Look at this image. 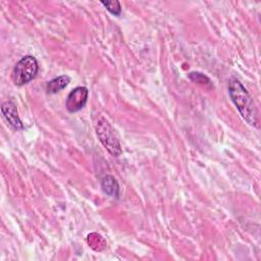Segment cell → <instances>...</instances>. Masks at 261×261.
<instances>
[{
  "mask_svg": "<svg viewBox=\"0 0 261 261\" xmlns=\"http://www.w3.org/2000/svg\"><path fill=\"white\" fill-rule=\"evenodd\" d=\"M96 134L99 138V141L111 155L119 156L121 154L122 150L120 143L115 136L113 127L105 118H100L97 121Z\"/></svg>",
  "mask_w": 261,
  "mask_h": 261,
  "instance_id": "cell-2",
  "label": "cell"
},
{
  "mask_svg": "<svg viewBox=\"0 0 261 261\" xmlns=\"http://www.w3.org/2000/svg\"><path fill=\"white\" fill-rule=\"evenodd\" d=\"M228 94L242 117L250 125L258 126V115L254 101L237 77H230L228 82Z\"/></svg>",
  "mask_w": 261,
  "mask_h": 261,
  "instance_id": "cell-1",
  "label": "cell"
},
{
  "mask_svg": "<svg viewBox=\"0 0 261 261\" xmlns=\"http://www.w3.org/2000/svg\"><path fill=\"white\" fill-rule=\"evenodd\" d=\"M70 82V79L67 75H60L51 80L47 84V93L48 94H55L62 89H64Z\"/></svg>",
  "mask_w": 261,
  "mask_h": 261,
  "instance_id": "cell-7",
  "label": "cell"
},
{
  "mask_svg": "<svg viewBox=\"0 0 261 261\" xmlns=\"http://www.w3.org/2000/svg\"><path fill=\"white\" fill-rule=\"evenodd\" d=\"M1 111L7 122L15 129H22L23 124L18 116L15 104L12 101H6L1 106Z\"/></svg>",
  "mask_w": 261,
  "mask_h": 261,
  "instance_id": "cell-5",
  "label": "cell"
},
{
  "mask_svg": "<svg viewBox=\"0 0 261 261\" xmlns=\"http://www.w3.org/2000/svg\"><path fill=\"white\" fill-rule=\"evenodd\" d=\"M101 3L106 7V9L113 15H120L121 13V6L120 3L116 0L114 1H101Z\"/></svg>",
  "mask_w": 261,
  "mask_h": 261,
  "instance_id": "cell-8",
  "label": "cell"
},
{
  "mask_svg": "<svg viewBox=\"0 0 261 261\" xmlns=\"http://www.w3.org/2000/svg\"><path fill=\"white\" fill-rule=\"evenodd\" d=\"M39 70L37 59L32 55L22 57L14 66L13 82L16 86H22L36 77Z\"/></svg>",
  "mask_w": 261,
  "mask_h": 261,
  "instance_id": "cell-3",
  "label": "cell"
},
{
  "mask_svg": "<svg viewBox=\"0 0 261 261\" xmlns=\"http://www.w3.org/2000/svg\"><path fill=\"white\" fill-rule=\"evenodd\" d=\"M101 187L104 193L113 198L119 197V185L112 175H106L101 180Z\"/></svg>",
  "mask_w": 261,
  "mask_h": 261,
  "instance_id": "cell-6",
  "label": "cell"
},
{
  "mask_svg": "<svg viewBox=\"0 0 261 261\" xmlns=\"http://www.w3.org/2000/svg\"><path fill=\"white\" fill-rule=\"evenodd\" d=\"M189 77L190 80H192L193 82L195 83H198V84H201V85H209L211 86V82L209 80L208 76H206L205 74L201 73V72H191L189 74Z\"/></svg>",
  "mask_w": 261,
  "mask_h": 261,
  "instance_id": "cell-9",
  "label": "cell"
},
{
  "mask_svg": "<svg viewBox=\"0 0 261 261\" xmlns=\"http://www.w3.org/2000/svg\"><path fill=\"white\" fill-rule=\"evenodd\" d=\"M88 89L86 87H76L67 96L66 108L69 112L81 110L88 100Z\"/></svg>",
  "mask_w": 261,
  "mask_h": 261,
  "instance_id": "cell-4",
  "label": "cell"
}]
</instances>
